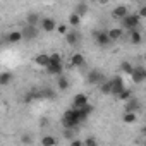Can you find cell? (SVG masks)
Returning <instances> with one entry per match:
<instances>
[{
	"mask_svg": "<svg viewBox=\"0 0 146 146\" xmlns=\"http://www.w3.org/2000/svg\"><path fill=\"white\" fill-rule=\"evenodd\" d=\"M40 143L45 144V146H50V144H57V139H55L53 136H43V137L40 139Z\"/></svg>",
	"mask_w": 146,
	"mask_h": 146,
	"instance_id": "obj_29",
	"label": "cell"
},
{
	"mask_svg": "<svg viewBox=\"0 0 146 146\" xmlns=\"http://www.w3.org/2000/svg\"><path fill=\"white\" fill-rule=\"evenodd\" d=\"M50 76H55V78H58V76H62L64 74V64H50L46 69H45Z\"/></svg>",
	"mask_w": 146,
	"mask_h": 146,
	"instance_id": "obj_14",
	"label": "cell"
},
{
	"mask_svg": "<svg viewBox=\"0 0 146 146\" xmlns=\"http://www.w3.org/2000/svg\"><path fill=\"white\" fill-rule=\"evenodd\" d=\"M129 78H131L132 83H136V84L144 83V81H146V67H144V65H137V67H134V70L131 72V76H129Z\"/></svg>",
	"mask_w": 146,
	"mask_h": 146,
	"instance_id": "obj_4",
	"label": "cell"
},
{
	"mask_svg": "<svg viewBox=\"0 0 146 146\" xmlns=\"http://www.w3.org/2000/svg\"><path fill=\"white\" fill-rule=\"evenodd\" d=\"M23 143H31V137H29V136H24V137H23Z\"/></svg>",
	"mask_w": 146,
	"mask_h": 146,
	"instance_id": "obj_36",
	"label": "cell"
},
{
	"mask_svg": "<svg viewBox=\"0 0 146 146\" xmlns=\"http://www.w3.org/2000/svg\"><path fill=\"white\" fill-rule=\"evenodd\" d=\"M100 86V91H102V95H112V88H110V81L108 79H105L102 84H98Z\"/></svg>",
	"mask_w": 146,
	"mask_h": 146,
	"instance_id": "obj_26",
	"label": "cell"
},
{
	"mask_svg": "<svg viewBox=\"0 0 146 146\" xmlns=\"http://www.w3.org/2000/svg\"><path fill=\"white\" fill-rule=\"evenodd\" d=\"M69 144H72V146H81V144H83V146H84V143H83L81 139H70Z\"/></svg>",
	"mask_w": 146,
	"mask_h": 146,
	"instance_id": "obj_34",
	"label": "cell"
},
{
	"mask_svg": "<svg viewBox=\"0 0 146 146\" xmlns=\"http://www.w3.org/2000/svg\"><path fill=\"white\" fill-rule=\"evenodd\" d=\"M105 79H103V76H102V72H98V70H91L90 74H88V83L90 84H102Z\"/></svg>",
	"mask_w": 146,
	"mask_h": 146,
	"instance_id": "obj_17",
	"label": "cell"
},
{
	"mask_svg": "<svg viewBox=\"0 0 146 146\" xmlns=\"http://www.w3.org/2000/svg\"><path fill=\"white\" fill-rule=\"evenodd\" d=\"M5 40H7L9 43L16 45V43H19V41H23V40H24V35H23V31H17V29H14V31H11V33L5 36Z\"/></svg>",
	"mask_w": 146,
	"mask_h": 146,
	"instance_id": "obj_16",
	"label": "cell"
},
{
	"mask_svg": "<svg viewBox=\"0 0 146 146\" xmlns=\"http://www.w3.org/2000/svg\"><path fill=\"white\" fill-rule=\"evenodd\" d=\"M134 70V65L131 64V62H127V60H124L122 64H120V72L122 74H125V76H131V72Z\"/></svg>",
	"mask_w": 146,
	"mask_h": 146,
	"instance_id": "obj_24",
	"label": "cell"
},
{
	"mask_svg": "<svg viewBox=\"0 0 146 146\" xmlns=\"http://www.w3.org/2000/svg\"><path fill=\"white\" fill-rule=\"evenodd\" d=\"M122 120H124V124H134L137 120V113L134 110H125L122 113Z\"/></svg>",
	"mask_w": 146,
	"mask_h": 146,
	"instance_id": "obj_21",
	"label": "cell"
},
{
	"mask_svg": "<svg viewBox=\"0 0 146 146\" xmlns=\"http://www.w3.org/2000/svg\"><path fill=\"white\" fill-rule=\"evenodd\" d=\"M144 64H146V55H144Z\"/></svg>",
	"mask_w": 146,
	"mask_h": 146,
	"instance_id": "obj_38",
	"label": "cell"
},
{
	"mask_svg": "<svg viewBox=\"0 0 146 146\" xmlns=\"http://www.w3.org/2000/svg\"><path fill=\"white\" fill-rule=\"evenodd\" d=\"M90 103V98L86 93H76L74 96H72V102H70V107H74V108H83L84 105Z\"/></svg>",
	"mask_w": 146,
	"mask_h": 146,
	"instance_id": "obj_7",
	"label": "cell"
},
{
	"mask_svg": "<svg viewBox=\"0 0 146 146\" xmlns=\"http://www.w3.org/2000/svg\"><path fill=\"white\" fill-rule=\"evenodd\" d=\"M40 26H31V24H26V28L23 29V35H24V40H36L38 35H40Z\"/></svg>",
	"mask_w": 146,
	"mask_h": 146,
	"instance_id": "obj_9",
	"label": "cell"
},
{
	"mask_svg": "<svg viewBox=\"0 0 146 146\" xmlns=\"http://www.w3.org/2000/svg\"><path fill=\"white\" fill-rule=\"evenodd\" d=\"M84 64H86V57H84L81 52H74V53L69 57V65H70V67H74V69L83 67Z\"/></svg>",
	"mask_w": 146,
	"mask_h": 146,
	"instance_id": "obj_8",
	"label": "cell"
},
{
	"mask_svg": "<svg viewBox=\"0 0 146 146\" xmlns=\"http://www.w3.org/2000/svg\"><path fill=\"white\" fill-rule=\"evenodd\" d=\"M137 108H139V102H137V100H132V98H131V100L125 102V110H134V112H136Z\"/></svg>",
	"mask_w": 146,
	"mask_h": 146,
	"instance_id": "obj_27",
	"label": "cell"
},
{
	"mask_svg": "<svg viewBox=\"0 0 146 146\" xmlns=\"http://www.w3.org/2000/svg\"><path fill=\"white\" fill-rule=\"evenodd\" d=\"M69 86H70L69 78H65L64 74L57 78V90H58V91H67V90H69Z\"/></svg>",
	"mask_w": 146,
	"mask_h": 146,
	"instance_id": "obj_19",
	"label": "cell"
},
{
	"mask_svg": "<svg viewBox=\"0 0 146 146\" xmlns=\"http://www.w3.org/2000/svg\"><path fill=\"white\" fill-rule=\"evenodd\" d=\"M76 12L84 17V16L88 14V5H86V4H78V5H76Z\"/></svg>",
	"mask_w": 146,
	"mask_h": 146,
	"instance_id": "obj_30",
	"label": "cell"
},
{
	"mask_svg": "<svg viewBox=\"0 0 146 146\" xmlns=\"http://www.w3.org/2000/svg\"><path fill=\"white\" fill-rule=\"evenodd\" d=\"M95 41H96V45L98 46H102V48H107V46H110L113 41L110 40V36H108V31H96L95 33Z\"/></svg>",
	"mask_w": 146,
	"mask_h": 146,
	"instance_id": "obj_6",
	"label": "cell"
},
{
	"mask_svg": "<svg viewBox=\"0 0 146 146\" xmlns=\"http://www.w3.org/2000/svg\"><path fill=\"white\" fill-rule=\"evenodd\" d=\"M127 40H129L131 45H141L143 43V33L139 31V28L127 31Z\"/></svg>",
	"mask_w": 146,
	"mask_h": 146,
	"instance_id": "obj_10",
	"label": "cell"
},
{
	"mask_svg": "<svg viewBox=\"0 0 146 146\" xmlns=\"http://www.w3.org/2000/svg\"><path fill=\"white\" fill-rule=\"evenodd\" d=\"M137 14H139L141 19H146V4H143V5L137 9Z\"/></svg>",
	"mask_w": 146,
	"mask_h": 146,
	"instance_id": "obj_33",
	"label": "cell"
},
{
	"mask_svg": "<svg viewBox=\"0 0 146 146\" xmlns=\"http://www.w3.org/2000/svg\"><path fill=\"white\" fill-rule=\"evenodd\" d=\"M83 143H84V146H96L98 144V141L95 137H86V139H83Z\"/></svg>",
	"mask_w": 146,
	"mask_h": 146,
	"instance_id": "obj_32",
	"label": "cell"
},
{
	"mask_svg": "<svg viewBox=\"0 0 146 146\" xmlns=\"http://www.w3.org/2000/svg\"><path fill=\"white\" fill-rule=\"evenodd\" d=\"M108 81H110V88H112V95H113V96H117V95L125 88V83H124V78H122V76H113V78H110Z\"/></svg>",
	"mask_w": 146,
	"mask_h": 146,
	"instance_id": "obj_5",
	"label": "cell"
},
{
	"mask_svg": "<svg viewBox=\"0 0 146 146\" xmlns=\"http://www.w3.org/2000/svg\"><path fill=\"white\" fill-rule=\"evenodd\" d=\"M88 2H93V4H96V2H98V0H88Z\"/></svg>",
	"mask_w": 146,
	"mask_h": 146,
	"instance_id": "obj_37",
	"label": "cell"
},
{
	"mask_svg": "<svg viewBox=\"0 0 146 146\" xmlns=\"http://www.w3.org/2000/svg\"><path fill=\"white\" fill-rule=\"evenodd\" d=\"M81 122L83 120L79 117V110L74 108V107L67 108L64 112V115H62V125H64V129H76Z\"/></svg>",
	"mask_w": 146,
	"mask_h": 146,
	"instance_id": "obj_1",
	"label": "cell"
},
{
	"mask_svg": "<svg viewBox=\"0 0 146 146\" xmlns=\"http://www.w3.org/2000/svg\"><path fill=\"white\" fill-rule=\"evenodd\" d=\"M64 38H65V43H67L69 46H76V45L79 43V35H78L76 31H69Z\"/></svg>",
	"mask_w": 146,
	"mask_h": 146,
	"instance_id": "obj_18",
	"label": "cell"
},
{
	"mask_svg": "<svg viewBox=\"0 0 146 146\" xmlns=\"http://www.w3.org/2000/svg\"><path fill=\"white\" fill-rule=\"evenodd\" d=\"M57 33H58L60 36H65V35L69 33V24H58V26H57Z\"/></svg>",
	"mask_w": 146,
	"mask_h": 146,
	"instance_id": "obj_31",
	"label": "cell"
},
{
	"mask_svg": "<svg viewBox=\"0 0 146 146\" xmlns=\"http://www.w3.org/2000/svg\"><path fill=\"white\" fill-rule=\"evenodd\" d=\"M78 110H79V117H81V120H83V122H84V120H88V119H90V115L95 112V108H93L90 103H88V105H84L83 108H78Z\"/></svg>",
	"mask_w": 146,
	"mask_h": 146,
	"instance_id": "obj_20",
	"label": "cell"
},
{
	"mask_svg": "<svg viewBox=\"0 0 146 146\" xmlns=\"http://www.w3.org/2000/svg\"><path fill=\"white\" fill-rule=\"evenodd\" d=\"M96 4H98V5H108V4H110V0H98Z\"/></svg>",
	"mask_w": 146,
	"mask_h": 146,
	"instance_id": "obj_35",
	"label": "cell"
},
{
	"mask_svg": "<svg viewBox=\"0 0 146 146\" xmlns=\"http://www.w3.org/2000/svg\"><path fill=\"white\" fill-rule=\"evenodd\" d=\"M57 26H58V23L53 17H41V21H40V29L43 33H55Z\"/></svg>",
	"mask_w": 146,
	"mask_h": 146,
	"instance_id": "obj_3",
	"label": "cell"
},
{
	"mask_svg": "<svg viewBox=\"0 0 146 146\" xmlns=\"http://www.w3.org/2000/svg\"><path fill=\"white\" fill-rule=\"evenodd\" d=\"M81 23H83V16H79L76 11L69 14V17H67V24H69L70 28H74V29H76V28L81 26Z\"/></svg>",
	"mask_w": 146,
	"mask_h": 146,
	"instance_id": "obj_13",
	"label": "cell"
},
{
	"mask_svg": "<svg viewBox=\"0 0 146 146\" xmlns=\"http://www.w3.org/2000/svg\"><path fill=\"white\" fill-rule=\"evenodd\" d=\"M141 17H139V14L137 12H129L124 19H120V26L125 29V31H131V29H136V28H139V24H141Z\"/></svg>",
	"mask_w": 146,
	"mask_h": 146,
	"instance_id": "obj_2",
	"label": "cell"
},
{
	"mask_svg": "<svg viewBox=\"0 0 146 146\" xmlns=\"http://www.w3.org/2000/svg\"><path fill=\"white\" fill-rule=\"evenodd\" d=\"M11 81H12V74H11V72H7V70L0 72V84H2V86H7Z\"/></svg>",
	"mask_w": 146,
	"mask_h": 146,
	"instance_id": "obj_25",
	"label": "cell"
},
{
	"mask_svg": "<svg viewBox=\"0 0 146 146\" xmlns=\"http://www.w3.org/2000/svg\"><path fill=\"white\" fill-rule=\"evenodd\" d=\"M50 64H64V60H62V55H60L58 52H53V53H50Z\"/></svg>",
	"mask_w": 146,
	"mask_h": 146,
	"instance_id": "obj_28",
	"label": "cell"
},
{
	"mask_svg": "<svg viewBox=\"0 0 146 146\" xmlns=\"http://www.w3.org/2000/svg\"><path fill=\"white\" fill-rule=\"evenodd\" d=\"M40 21H41V16L38 12H29L26 16V24H31V26H40Z\"/></svg>",
	"mask_w": 146,
	"mask_h": 146,
	"instance_id": "obj_22",
	"label": "cell"
},
{
	"mask_svg": "<svg viewBox=\"0 0 146 146\" xmlns=\"http://www.w3.org/2000/svg\"><path fill=\"white\" fill-rule=\"evenodd\" d=\"M108 36L112 41H120L124 36H125V29L122 26H115V28H110L108 29Z\"/></svg>",
	"mask_w": 146,
	"mask_h": 146,
	"instance_id": "obj_12",
	"label": "cell"
},
{
	"mask_svg": "<svg viewBox=\"0 0 146 146\" xmlns=\"http://www.w3.org/2000/svg\"><path fill=\"white\" fill-rule=\"evenodd\" d=\"M115 98H117L119 102H124V103H125L127 100H131V98H132V91H131L129 88H124V90H122V91L115 96Z\"/></svg>",
	"mask_w": 146,
	"mask_h": 146,
	"instance_id": "obj_23",
	"label": "cell"
},
{
	"mask_svg": "<svg viewBox=\"0 0 146 146\" xmlns=\"http://www.w3.org/2000/svg\"><path fill=\"white\" fill-rule=\"evenodd\" d=\"M35 64H36L38 67L46 69V67L50 65V53H38V55L35 57Z\"/></svg>",
	"mask_w": 146,
	"mask_h": 146,
	"instance_id": "obj_15",
	"label": "cell"
},
{
	"mask_svg": "<svg viewBox=\"0 0 146 146\" xmlns=\"http://www.w3.org/2000/svg\"><path fill=\"white\" fill-rule=\"evenodd\" d=\"M127 14H129V9H127V5H115V7L112 9V12H110V16H112L113 19H117V21L124 19Z\"/></svg>",
	"mask_w": 146,
	"mask_h": 146,
	"instance_id": "obj_11",
	"label": "cell"
}]
</instances>
